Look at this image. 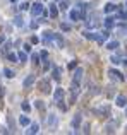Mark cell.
Masks as SVG:
<instances>
[{
    "instance_id": "6da1fadb",
    "label": "cell",
    "mask_w": 127,
    "mask_h": 135,
    "mask_svg": "<svg viewBox=\"0 0 127 135\" xmlns=\"http://www.w3.org/2000/svg\"><path fill=\"white\" fill-rule=\"evenodd\" d=\"M43 5H41V4H34V5H33V9H31V12H33V16H39V14H43Z\"/></svg>"
},
{
    "instance_id": "7a4b0ae2",
    "label": "cell",
    "mask_w": 127,
    "mask_h": 135,
    "mask_svg": "<svg viewBox=\"0 0 127 135\" xmlns=\"http://www.w3.org/2000/svg\"><path fill=\"white\" fill-rule=\"evenodd\" d=\"M53 97H55V101H57V103L62 101V97H64V91H62V89H57V91H55V94H53Z\"/></svg>"
},
{
    "instance_id": "3957f363",
    "label": "cell",
    "mask_w": 127,
    "mask_h": 135,
    "mask_svg": "<svg viewBox=\"0 0 127 135\" xmlns=\"http://www.w3.org/2000/svg\"><path fill=\"white\" fill-rule=\"evenodd\" d=\"M39 87H43L41 91H43L45 94H48V92H50V84H48V82H47V80H43V82L39 84Z\"/></svg>"
},
{
    "instance_id": "277c9868",
    "label": "cell",
    "mask_w": 127,
    "mask_h": 135,
    "mask_svg": "<svg viewBox=\"0 0 127 135\" xmlns=\"http://www.w3.org/2000/svg\"><path fill=\"white\" fill-rule=\"evenodd\" d=\"M33 82H34V75H28V77L24 79V87H29Z\"/></svg>"
},
{
    "instance_id": "5b68a950",
    "label": "cell",
    "mask_w": 127,
    "mask_h": 135,
    "mask_svg": "<svg viewBox=\"0 0 127 135\" xmlns=\"http://www.w3.org/2000/svg\"><path fill=\"white\" fill-rule=\"evenodd\" d=\"M81 75H82V70H81V68H77V70H76V75H74V84H79Z\"/></svg>"
},
{
    "instance_id": "8992f818",
    "label": "cell",
    "mask_w": 127,
    "mask_h": 135,
    "mask_svg": "<svg viewBox=\"0 0 127 135\" xmlns=\"http://www.w3.org/2000/svg\"><path fill=\"white\" fill-rule=\"evenodd\" d=\"M110 75L113 79H118V80H124V77H122V74H118L117 70H110Z\"/></svg>"
},
{
    "instance_id": "52a82bcc",
    "label": "cell",
    "mask_w": 127,
    "mask_h": 135,
    "mask_svg": "<svg viewBox=\"0 0 127 135\" xmlns=\"http://www.w3.org/2000/svg\"><path fill=\"white\" fill-rule=\"evenodd\" d=\"M19 123H21L22 126H28V125H29V118H28V116H21Z\"/></svg>"
},
{
    "instance_id": "ba28073f",
    "label": "cell",
    "mask_w": 127,
    "mask_h": 135,
    "mask_svg": "<svg viewBox=\"0 0 127 135\" xmlns=\"http://www.w3.org/2000/svg\"><path fill=\"white\" fill-rule=\"evenodd\" d=\"M57 14H59V10L55 9V5H50V16L52 17H57Z\"/></svg>"
},
{
    "instance_id": "9c48e42d",
    "label": "cell",
    "mask_w": 127,
    "mask_h": 135,
    "mask_svg": "<svg viewBox=\"0 0 127 135\" xmlns=\"http://www.w3.org/2000/svg\"><path fill=\"white\" fill-rule=\"evenodd\" d=\"M117 104H118V106H125V97H124V96H118L117 97Z\"/></svg>"
},
{
    "instance_id": "30bf717a",
    "label": "cell",
    "mask_w": 127,
    "mask_h": 135,
    "mask_svg": "<svg viewBox=\"0 0 127 135\" xmlns=\"http://www.w3.org/2000/svg\"><path fill=\"white\" fill-rule=\"evenodd\" d=\"M107 48L108 50H115V48H118V43L117 41H112V43H108L107 45Z\"/></svg>"
},
{
    "instance_id": "8fae6325",
    "label": "cell",
    "mask_w": 127,
    "mask_h": 135,
    "mask_svg": "<svg viewBox=\"0 0 127 135\" xmlns=\"http://www.w3.org/2000/svg\"><path fill=\"white\" fill-rule=\"evenodd\" d=\"M113 10H115V5L113 4H107L105 5V12H113Z\"/></svg>"
},
{
    "instance_id": "7c38bea8",
    "label": "cell",
    "mask_w": 127,
    "mask_h": 135,
    "mask_svg": "<svg viewBox=\"0 0 127 135\" xmlns=\"http://www.w3.org/2000/svg\"><path fill=\"white\" fill-rule=\"evenodd\" d=\"M14 24H16V26H24V22H22V17H16V19H14Z\"/></svg>"
},
{
    "instance_id": "4fadbf2b",
    "label": "cell",
    "mask_w": 127,
    "mask_h": 135,
    "mask_svg": "<svg viewBox=\"0 0 127 135\" xmlns=\"http://www.w3.org/2000/svg\"><path fill=\"white\" fill-rule=\"evenodd\" d=\"M4 74H5V77H14V72L10 68H4Z\"/></svg>"
},
{
    "instance_id": "5bb4252c",
    "label": "cell",
    "mask_w": 127,
    "mask_h": 135,
    "mask_svg": "<svg viewBox=\"0 0 127 135\" xmlns=\"http://www.w3.org/2000/svg\"><path fill=\"white\" fill-rule=\"evenodd\" d=\"M70 19H72V21H77V19H79V12L72 10V12H70Z\"/></svg>"
},
{
    "instance_id": "9a60e30c",
    "label": "cell",
    "mask_w": 127,
    "mask_h": 135,
    "mask_svg": "<svg viewBox=\"0 0 127 135\" xmlns=\"http://www.w3.org/2000/svg\"><path fill=\"white\" fill-rule=\"evenodd\" d=\"M28 133H38V125H31V128L28 130Z\"/></svg>"
},
{
    "instance_id": "2e32d148",
    "label": "cell",
    "mask_w": 127,
    "mask_h": 135,
    "mask_svg": "<svg viewBox=\"0 0 127 135\" xmlns=\"http://www.w3.org/2000/svg\"><path fill=\"white\" fill-rule=\"evenodd\" d=\"M79 123H81V115H77L76 118H74V121H72V125L74 126H79Z\"/></svg>"
},
{
    "instance_id": "e0dca14e",
    "label": "cell",
    "mask_w": 127,
    "mask_h": 135,
    "mask_svg": "<svg viewBox=\"0 0 127 135\" xmlns=\"http://www.w3.org/2000/svg\"><path fill=\"white\" fill-rule=\"evenodd\" d=\"M105 26H107V28H112V26H113V19H112V17H108V19L105 21Z\"/></svg>"
},
{
    "instance_id": "ac0fdd59",
    "label": "cell",
    "mask_w": 127,
    "mask_h": 135,
    "mask_svg": "<svg viewBox=\"0 0 127 135\" xmlns=\"http://www.w3.org/2000/svg\"><path fill=\"white\" fill-rule=\"evenodd\" d=\"M55 39H57V43H59V46H60V48H62V46H64V39L60 38L59 34H55Z\"/></svg>"
},
{
    "instance_id": "d6986e66",
    "label": "cell",
    "mask_w": 127,
    "mask_h": 135,
    "mask_svg": "<svg viewBox=\"0 0 127 135\" xmlns=\"http://www.w3.org/2000/svg\"><path fill=\"white\" fill-rule=\"evenodd\" d=\"M17 58H19V57H17L16 53H9V60H10V62H16Z\"/></svg>"
},
{
    "instance_id": "ffe728a7",
    "label": "cell",
    "mask_w": 127,
    "mask_h": 135,
    "mask_svg": "<svg viewBox=\"0 0 127 135\" xmlns=\"http://www.w3.org/2000/svg\"><path fill=\"white\" fill-rule=\"evenodd\" d=\"M48 123H50V125L57 123V118H53V115H50V118H48Z\"/></svg>"
},
{
    "instance_id": "44dd1931",
    "label": "cell",
    "mask_w": 127,
    "mask_h": 135,
    "mask_svg": "<svg viewBox=\"0 0 127 135\" xmlns=\"http://www.w3.org/2000/svg\"><path fill=\"white\" fill-rule=\"evenodd\" d=\"M29 109H31V106L28 103H22V111H29Z\"/></svg>"
},
{
    "instance_id": "7402d4cb",
    "label": "cell",
    "mask_w": 127,
    "mask_h": 135,
    "mask_svg": "<svg viewBox=\"0 0 127 135\" xmlns=\"http://www.w3.org/2000/svg\"><path fill=\"white\" fill-rule=\"evenodd\" d=\"M26 58H28L26 57V53H19V60L21 62H26Z\"/></svg>"
},
{
    "instance_id": "603a6c76",
    "label": "cell",
    "mask_w": 127,
    "mask_h": 135,
    "mask_svg": "<svg viewBox=\"0 0 127 135\" xmlns=\"http://www.w3.org/2000/svg\"><path fill=\"white\" fill-rule=\"evenodd\" d=\"M53 77L57 79V80L60 79V75H59V70H57V68H53Z\"/></svg>"
},
{
    "instance_id": "cb8c5ba5",
    "label": "cell",
    "mask_w": 127,
    "mask_h": 135,
    "mask_svg": "<svg viewBox=\"0 0 127 135\" xmlns=\"http://www.w3.org/2000/svg\"><path fill=\"white\" fill-rule=\"evenodd\" d=\"M28 7H29V4H26V2H24V4H21V10H26Z\"/></svg>"
},
{
    "instance_id": "d4e9b609",
    "label": "cell",
    "mask_w": 127,
    "mask_h": 135,
    "mask_svg": "<svg viewBox=\"0 0 127 135\" xmlns=\"http://www.w3.org/2000/svg\"><path fill=\"white\" fill-rule=\"evenodd\" d=\"M36 108L41 109V108H43V101H36Z\"/></svg>"
},
{
    "instance_id": "484cf974",
    "label": "cell",
    "mask_w": 127,
    "mask_h": 135,
    "mask_svg": "<svg viewBox=\"0 0 127 135\" xmlns=\"http://www.w3.org/2000/svg\"><path fill=\"white\" fill-rule=\"evenodd\" d=\"M31 58H33V62H34V63H38V55H33V57H31Z\"/></svg>"
},
{
    "instance_id": "4316f807",
    "label": "cell",
    "mask_w": 127,
    "mask_h": 135,
    "mask_svg": "<svg viewBox=\"0 0 127 135\" xmlns=\"http://www.w3.org/2000/svg\"><path fill=\"white\" fill-rule=\"evenodd\" d=\"M39 57H41V58H47V57H48V53H47V51H41V55H39Z\"/></svg>"
},
{
    "instance_id": "83f0119b",
    "label": "cell",
    "mask_w": 127,
    "mask_h": 135,
    "mask_svg": "<svg viewBox=\"0 0 127 135\" xmlns=\"http://www.w3.org/2000/svg\"><path fill=\"white\" fill-rule=\"evenodd\" d=\"M4 41H5V36H4V34H0V45H2Z\"/></svg>"
},
{
    "instance_id": "f1b7e54d",
    "label": "cell",
    "mask_w": 127,
    "mask_h": 135,
    "mask_svg": "<svg viewBox=\"0 0 127 135\" xmlns=\"http://www.w3.org/2000/svg\"><path fill=\"white\" fill-rule=\"evenodd\" d=\"M10 2H16V0H10Z\"/></svg>"
}]
</instances>
